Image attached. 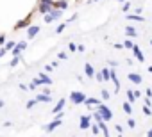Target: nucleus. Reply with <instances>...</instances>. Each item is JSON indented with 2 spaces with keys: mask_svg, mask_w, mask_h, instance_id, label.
<instances>
[{
  "mask_svg": "<svg viewBox=\"0 0 152 137\" xmlns=\"http://www.w3.org/2000/svg\"><path fill=\"white\" fill-rule=\"evenodd\" d=\"M57 126H61V119H57V118H56V119H54L52 123L45 125V132H54V130H56Z\"/></svg>",
  "mask_w": 152,
  "mask_h": 137,
  "instance_id": "9",
  "label": "nucleus"
},
{
  "mask_svg": "<svg viewBox=\"0 0 152 137\" xmlns=\"http://www.w3.org/2000/svg\"><path fill=\"white\" fill-rule=\"evenodd\" d=\"M84 73H86L88 79H95V73H97V71H95V68H93L90 62H86V64H84Z\"/></svg>",
  "mask_w": 152,
  "mask_h": 137,
  "instance_id": "7",
  "label": "nucleus"
},
{
  "mask_svg": "<svg viewBox=\"0 0 152 137\" xmlns=\"http://www.w3.org/2000/svg\"><path fill=\"white\" fill-rule=\"evenodd\" d=\"M86 98H88V96H86L83 91H72V93H70V100H72V103H75V105L84 103Z\"/></svg>",
  "mask_w": 152,
  "mask_h": 137,
  "instance_id": "1",
  "label": "nucleus"
},
{
  "mask_svg": "<svg viewBox=\"0 0 152 137\" xmlns=\"http://www.w3.org/2000/svg\"><path fill=\"white\" fill-rule=\"evenodd\" d=\"M122 109H124V112H125V114H129V116L132 114V107H131V103H129V102H124Z\"/></svg>",
  "mask_w": 152,
  "mask_h": 137,
  "instance_id": "21",
  "label": "nucleus"
},
{
  "mask_svg": "<svg viewBox=\"0 0 152 137\" xmlns=\"http://www.w3.org/2000/svg\"><path fill=\"white\" fill-rule=\"evenodd\" d=\"M145 105H148V107H150V105H152V100H150V98H145Z\"/></svg>",
  "mask_w": 152,
  "mask_h": 137,
  "instance_id": "41",
  "label": "nucleus"
},
{
  "mask_svg": "<svg viewBox=\"0 0 152 137\" xmlns=\"http://www.w3.org/2000/svg\"><path fill=\"white\" fill-rule=\"evenodd\" d=\"M125 34H127V37H136L138 36V32H136V29L134 27H125Z\"/></svg>",
  "mask_w": 152,
  "mask_h": 137,
  "instance_id": "18",
  "label": "nucleus"
},
{
  "mask_svg": "<svg viewBox=\"0 0 152 137\" xmlns=\"http://www.w3.org/2000/svg\"><path fill=\"white\" fill-rule=\"evenodd\" d=\"M100 71H102L104 82H109V80H111V68H104V70H100Z\"/></svg>",
  "mask_w": 152,
  "mask_h": 137,
  "instance_id": "17",
  "label": "nucleus"
},
{
  "mask_svg": "<svg viewBox=\"0 0 152 137\" xmlns=\"http://www.w3.org/2000/svg\"><path fill=\"white\" fill-rule=\"evenodd\" d=\"M100 103H102L100 98H86V102H84V105H88V107H99Z\"/></svg>",
  "mask_w": 152,
  "mask_h": 137,
  "instance_id": "12",
  "label": "nucleus"
},
{
  "mask_svg": "<svg viewBox=\"0 0 152 137\" xmlns=\"http://www.w3.org/2000/svg\"><path fill=\"white\" fill-rule=\"evenodd\" d=\"M125 18L131 20V22H145V18L141 14H125Z\"/></svg>",
  "mask_w": 152,
  "mask_h": 137,
  "instance_id": "16",
  "label": "nucleus"
},
{
  "mask_svg": "<svg viewBox=\"0 0 152 137\" xmlns=\"http://www.w3.org/2000/svg\"><path fill=\"white\" fill-rule=\"evenodd\" d=\"M116 2H127V0H116Z\"/></svg>",
  "mask_w": 152,
  "mask_h": 137,
  "instance_id": "47",
  "label": "nucleus"
},
{
  "mask_svg": "<svg viewBox=\"0 0 152 137\" xmlns=\"http://www.w3.org/2000/svg\"><path fill=\"white\" fill-rule=\"evenodd\" d=\"M77 46H79V45H75V43H70V45H68V48H70L72 52H75V50H77Z\"/></svg>",
  "mask_w": 152,
  "mask_h": 137,
  "instance_id": "34",
  "label": "nucleus"
},
{
  "mask_svg": "<svg viewBox=\"0 0 152 137\" xmlns=\"http://www.w3.org/2000/svg\"><path fill=\"white\" fill-rule=\"evenodd\" d=\"M90 2H97V0H90Z\"/></svg>",
  "mask_w": 152,
  "mask_h": 137,
  "instance_id": "48",
  "label": "nucleus"
},
{
  "mask_svg": "<svg viewBox=\"0 0 152 137\" xmlns=\"http://www.w3.org/2000/svg\"><path fill=\"white\" fill-rule=\"evenodd\" d=\"M127 126H129V128H134V126H136V121H134L132 118H129V121H127Z\"/></svg>",
  "mask_w": 152,
  "mask_h": 137,
  "instance_id": "31",
  "label": "nucleus"
},
{
  "mask_svg": "<svg viewBox=\"0 0 152 137\" xmlns=\"http://www.w3.org/2000/svg\"><path fill=\"white\" fill-rule=\"evenodd\" d=\"M64 29H66V23H61L59 27H56V34H61V32H63Z\"/></svg>",
  "mask_w": 152,
  "mask_h": 137,
  "instance_id": "28",
  "label": "nucleus"
},
{
  "mask_svg": "<svg viewBox=\"0 0 152 137\" xmlns=\"http://www.w3.org/2000/svg\"><path fill=\"white\" fill-rule=\"evenodd\" d=\"M115 48H116V50H120V48H124V43H116V45H115Z\"/></svg>",
  "mask_w": 152,
  "mask_h": 137,
  "instance_id": "40",
  "label": "nucleus"
},
{
  "mask_svg": "<svg viewBox=\"0 0 152 137\" xmlns=\"http://www.w3.org/2000/svg\"><path fill=\"white\" fill-rule=\"evenodd\" d=\"M36 102H41V103H50V102H52V98H50V94H38V96H36Z\"/></svg>",
  "mask_w": 152,
  "mask_h": 137,
  "instance_id": "15",
  "label": "nucleus"
},
{
  "mask_svg": "<svg viewBox=\"0 0 152 137\" xmlns=\"http://www.w3.org/2000/svg\"><path fill=\"white\" fill-rule=\"evenodd\" d=\"M34 103H38V102H36V98H34V100H29V102H27V109H32V107H34Z\"/></svg>",
  "mask_w": 152,
  "mask_h": 137,
  "instance_id": "32",
  "label": "nucleus"
},
{
  "mask_svg": "<svg viewBox=\"0 0 152 137\" xmlns=\"http://www.w3.org/2000/svg\"><path fill=\"white\" fill-rule=\"evenodd\" d=\"M57 57H59V59H61V61H63V59H68V55H66V53H64V52H61V53H59V55H57Z\"/></svg>",
  "mask_w": 152,
  "mask_h": 137,
  "instance_id": "35",
  "label": "nucleus"
},
{
  "mask_svg": "<svg viewBox=\"0 0 152 137\" xmlns=\"http://www.w3.org/2000/svg\"><path fill=\"white\" fill-rule=\"evenodd\" d=\"M148 73H150V75H152V66H148Z\"/></svg>",
  "mask_w": 152,
  "mask_h": 137,
  "instance_id": "46",
  "label": "nucleus"
},
{
  "mask_svg": "<svg viewBox=\"0 0 152 137\" xmlns=\"http://www.w3.org/2000/svg\"><path fill=\"white\" fill-rule=\"evenodd\" d=\"M134 94H136V98H140V96H141V91H138V89H134Z\"/></svg>",
  "mask_w": 152,
  "mask_h": 137,
  "instance_id": "44",
  "label": "nucleus"
},
{
  "mask_svg": "<svg viewBox=\"0 0 152 137\" xmlns=\"http://www.w3.org/2000/svg\"><path fill=\"white\" fill-rule=\"evenodd\" d=\"M38 32H39V27L38 25H31V29L27 30V39H32Z\"/></svg>",
  "mask_w": 152,
  "mask_h": 137,
  "instance_id": "13",
  "label": "nucleus"
},
{
  "mask_svg": "<svg viewBox=\"0 0 152 137\" xmlns=\"http://www.w3.org/2000/svg\"><path fill=\"white\" fill-rule=\"evenodd\" d=\"M41 2H43V4H50V6H54V4H56L54 0H41Z\"/></svg>",
  "mask_w": 152,
  "mask_h": 137,
  "instance_id": "37",
  "label": "nucleus"
},
{
  "mask_svg": "<svg viewBox=\"0 0 152 137\" xmlns=\"http://www.w3.org/2000/svg\"><path fill=\"white\" fill-rule=\"evenodd\" d=\"M6 52H7V50H6V46H4V48H0V57H4V55H6Z\"/></svg>",
  "mask_w": 152,
  "mask_h": 137,
  "instance_id": "39",
  "label": "nucleus"
},
{
  "mask_svg": "<svg viewBox=\"0 0 152 137\" xmlns=\"http://www.w3.org/2000/svg\"><path fill=\"white\" fill-rule=\"evenodd\" d=\"M150 45H152V39H150Z\"/></svg>",
  "mask_w": 152,
  "mask_h": 137,
  "instance_id": "49",
  "label": "nucleus"
},
{
  "mask_svg": "<svg viewBox=\"0 0 152 137\" xmlns=\"http://www.w3.org/2000/svg\"><path fill=\"white\" fill-rule=\"evenodd\" d=\"M38 77H39V79L43 80V84H47V86H52V80H50V79H48V77H47L45 73H39Z\"/></svg>",
  "mask_w": 152,
  "mask_h": 137,
  "instance_id": "22",
  "label": "nucleus"
},
{
  "mask_svg": "<svg viewBox=\"0 0 152 137\" xmlns=\"http://www.w3.org/2000/svg\"><path fill=\"white\" fill-rule=\"evenodd\" d=\"M6 43V36L4 34H0V45H4Z\"/></svg>",
  "mask_w": 152,
  "mask_h": 137,
  "instance_id": "38",
  "label": "nucleus"
},
{
  "mask_svg": "<svg viewBox=\"0 0 152 137\" xmlns=\"http://www.w3.org/2000/svg\"><path fill=\"white\" fill-rule=\"evenodd\" d=\"M141 110H143V114H145L147 118H150V116H152V110H150V107H148V105H143V109H141Z\"/></svg>",
  "mask_w": 152,
  "mask_h": 137,
  "instance_id": "25",
  "label": "nucleus"
},
{
  "mask_svg": "<svg viewBox=\"0 0 152 137\" xmlns=\"http://www.w3.org/2000/svg\"><path fill=\"white\" fill-rule=\"evenodd\" d=\"M132 53H134V57H136V61H138V62H145V55H143V52L140 50V46H138V45H134Z\"/></svg>",
  "mask_w": 152,
  "mask_h": 137,
  "instance_id": "8",
  "label": "nucleus"
},
{
  "mask_svg": "<svg viewBox=\"0 0 152 137\" xmlns=\"http://www.w3.org/2000/svg\"><path fill=\"white\" fill-rule=\"evenodd\" d=\"M95 79H97L99 82H104V77H102V71H97V73H95Z\"/></svg>",
  "mask_w": 152,
  "mask_h": 137,
  "instance_id": "30",
  "label": "nucleus"
},
{
  "mask_svg": "<svg viewBox=\"0 0 152 137\" xmlns=\"http://www.w3.org/2000/svg\"><path fill=\"white\" fill-rule=\"evenodd\" d=\"M54 7H56V9L64 11V9L68 7V2H66V0H59V2H56V4H54Z\"/></svg>",
  "mask_w": 152,
  "mask_h": 137,
  "instance_id": "20",
  "label": "nucleus"
},
{
  "mask_svg": "<svg viewBox=\"0 0 152 137\" xmlns=\"http://www.w3.org/2000/svg\"><path fill=\"white\" fill-rule=\"evenodd\" d=\"M124 48H129V50H132V48H134V43H132L131 39H125V41H124Z\"/></svg>",
  "mask_w": 152,
  "mask_h": 137,
  "instance_id": "24",
  "label": "nucleus"
},
{
  "mask_svg": "<svg viewBox=\"0 0 152 137\" xmlns=\"http://www.w3.org/2000/svg\"><path fill=\"white\" fill-rule=\"evenodd\" d=\"M31 22V14L25 18V20H22V22H18L16 25H15V30H20V29H23V27H27V23Z\"/></svg>",
  "mask_w": 152,
  "mask_h": 137,
  "instance_id": "14",
  "label": "nucleus"
},
{
  "mask_svg": "<svg viewBox=\"0 0 152 137\" xmlns=\"http://www.w3.org/2000/svg\"><path fill=\"white\" fill-rule=\"evenodd\" d=\"M91 132H93V135H99V133L102 132V128L99 126V123H97V125H91Z\"/></svg>",
  "mask_w": 152,
  "mask_h": 137,
  "instance_id": "23",
  "label": "nucleus"
},
{
  "mask_svg": "<svg viewBox=\"0 0 152 137\" xmlns=\"http://www.w3.org/2000/svg\"><path fill=\"white\" fill-rule=\"evenodd\" d=\"M115 128H116V132H118V133H122V132H124V128H122V126H120V125H116V126H115Z\"/></svg>",
  "mask_w": 152,
  "mask_h": 137,
  "instance_id": "42",
  "label": "nucleus"
},
{
  "mask_svg": "<svg viewBox=\"0 0 152 137\" xmlns=\"http://www.w3.org/2000/svg\"><path fill=\"white\" fill-rule=\"evenodd\" d=\"M129 9H131V2L127 0V2H124V6H122V11H124V13H127Z\"/></svg>",
  "mask_w": 152,
  "mask_h": 137,
  "instance_id": "27",
  "label": "nucleus"
},
{
  "mask_svg": "<svg viewBox=\"0 0 152 137\" xmlns=\"http://www.w3.org/2000/svg\"><path fill=\"white\" fill-rule=\"evenodd\" d=\"M79 128H81V130L91 128V118L86 116V114H83V116H81V121H79Z\"/></svg>",
  "mask_w": 152,
  "mask_h": 137,
  "instance_id": "5",
  "label": "nucleus"
},
{
  "mask_svg": "<svg viewBox=\"0 0 152 137\" xmlns=\"http://www.w3.org/2000/svg\"><path fill=\"white\" fill-rule=\"evenodd\" d=\"M127 79H129V82H131V84H134V86L143 84L141 75H140V73H136V71H129V73H127Z\"/></svg>",
  "mask_w": 152,
  "mask_h": 137,
  "instance_id": "4",
  "label": "nucleus"
},
{
  "mask_svg": "<svg viewBox=\"0 0 152 137\" xmlns=\"http://www.w3.org/2000/svg\"><path fill=\"white\" fill-rule=\"evenodd\" d=\"M52 68H54V66H50V64H47V66H45V71H47V73H50V71H52Z\"/></svg>",
  "mask_w": 152,
  "mask_h": 137,
  "instance_id": "36",
  "label": "nucleus"
},
{
  "mask_svg": "<svg viewBox=\"0 0 152 137\" xmlns=\"http://www.w3.org/2000/svg\"><path fill=\"white\" fill-rule=\"evenodd\" d=\"M145 94H147V98H150V96H152V91H150V89H147V91H145Z\"/></svg>",
  "mask_w": 152,
  "mask_h": 137,
  "instance_id": "43",
  "label": "nucleus"
},
{
  "mask_svg": "<svg viewBox=\"0 0 152 137\" xmlns=\"http://www.w3.org/2000/svg\"><path fill=\"white\" fill-rule=\"evenodd\" d=\"M64 103H66V100L64 98H61L56 105H54V109H52V114H59V112H63V107H64Z\"/></svg>",
  "mask_w": 152,
  "mask_h": 137,
  "instance_id": "10",
  "label": "nucleus"
},
{
  "mask_svg": "<svg viewBox=\"0 0 152 137\" xmlns=\"http://www.w3.org/2000/svg\"><path fill=\"white\" fill-rule=\"evenodd\" d=\"M100 96H102V100H109V91H107V89H102Z\"/></svg>",
  "mask_w": 152,
  "mask_h": 137,
  "instance_id": "29",
  "label": "nucleus"
},
{
  "mask_svg": "<svg viewBox=\"0 0 152 137\" xmlns=\"http://www.w3.org/2000/svg\"><path fill=\"white\" fill-rule=\"evenodd\" d=\"M27 48V43L25 41H22V43H18L16 46H15V50H13V57H22V52Z\"/></svg>",
  "mask_w": 152,
  "mask_h": 137,
  "instance_id": "6",
  "label": "nucleus"
},
{
  "mask_svg": "<svg viewBox=\"0 0 152 137\" xmlns=\"http://www.w3.org/2000/svg\"><path fill=\"white\" fill-rule=\"evenodd\" d=\"M147 137H152V128H150V130L147 132Z\"/></svg>",
  "mask_w": 152,
  "mask_h": 137,
  "instance_id": "45",
  "label": "nucleus"
},
{
  "mask_svg": "<svg viewBox=\"0 0 152 137\" xmlns=\"http://www.w3.org/2000/svg\"><path fill=\"white\" fill-rule=\"evenodd\" d=\"M61 16H63V11H61V9H56V7H54V9H52V11H50L48 14H45V22H47V23H52V22L59 20Z\"/></svg>",
  "mask_w": 152,
  "mask_h": 137,
  "instance_id": "3",
  "label": "nucleus"
},
{
  "mask_svg": "<svg viewBox=\"0 0 152 137\" xmlns=\"http://www.w3.org/2000/svg\"><path fill=\"white\" fill-rule=\"evenodd\" d=\"M20 59H22V57H15V59L11 61V68H13V66H16V64L20 62Z\"/></svg>",
  "mask_w": 152,
  "mask_h": 137,
  "instance_id": "33",
  "label": "nucleus"
},
{
  "mask_svg": "<svg viewBox=\"0 0 152 137\" xmlns=\"http://www.w3.org/2000/svg\"><path fill=\"white\" fill-rule=\"evenodd\" d=\"M38 9H39V13H41V14H48V13H50V11L54 9V6H50V4H43V2H39V7H38Z\"/></svg>",
  "mask_w": 152,
  "mask_h": 137,
  "instance_id": "11",
  "label": "nucleus"
},
{
  "mask_svg": "<svg viewBox=\"0 0 152 137\" xmlns=\"http://www.w3.org/2000/svg\"><path fill=\"white\" fill-rule=\"evenodd\" d=\"M15 46H16V43H15V41H9V43L6 45V50H7V52L11 50V52H13V50H15Z\"/></svg>",
  "mask_w": 152,
  "mask_h": 137,
  "instance_id": "26",
  "label": "nucleus"
},
{
  "mask_svg": "<svg viewBox=\"0 0 152 137\" xmlns=\"http://www.w3.org/2000/svg\"><path fill=\"white\" fill-rule=\"evenodd\" d=\"M97 112H100V116L104 118V121H106V123L113 119V110H111L107 105H104V103H100V105L97 107Z\"/></svg>",
  "mask_w": 152,
  "mask_h": 137,
  "instance_id": "2",
  "label": "nucleus"
},
{
  "mask_svg": "<svg viewBox=\"0 0 152 137\" xmlns=\"http://www.w3.org/2000/svg\"><path fill=\"white\" fill-rule=\"evenodd\" d=\"M125 94H127V102H129V103H132V102H136V100H138V98H136V94H134V89H127V93H125Z\"/></svg>",
  "mask_w": 152,
  "mask_h": 137,
  "instance_id": "19",
  "label": "nucleus"
}]
</instances>
